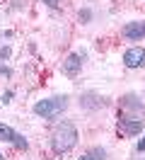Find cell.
<instances>
[{"label":"cell","mask_w":145,"mask_h":160,"mask_svg":"<svg viewBox=\"0 0 145 160\" xmlns=\"http://www.w3.org/2000/svg\"><path fill=\"white\" fill-rule=\"evenodd\" d=\"M77 146V129L70 121H60L51 131V148L56 155H65Z\"/></svg>","instance_id":"1"},{"label":"cell","mask_w":145,"mask_h":160,"mask_svg":"<svg viewBox=\"0 0 145 160\" xmlns=\"http://www.w3.org/2000/svg\"><path fill=\"white\" fill-rule=\"evenodd\" d=\"M68 107V97L65 95H56L48 100H39L34 104V114L41 119H56L58 114H63V109Z\"/></svg>","instance_id":"2"},{"label":"cell","mask_w":145,"mask_h":160,"mask_svg":"<svg viewBox=\"0 0 145 160\" xmlns=\"http://www.w3.org/2000/svg\"><path fill=\"white\" fill-rule=\"evenodd\" d=\"M0 141L12 143V146H15V148H19V150H27V148H29L27 138H24L22 133H17L12 126H7V124H0Z\"/></svg>","instance_id":"3"},{"label":"cell","mask_w":145,"mask_h":160,"mask_svg":"<svg viewBox=\"0 0 145 160\" xmlns=\"http://www.w3.org/2000/svg\"><path fill=\"white\" fill-rule=\"evenodd\" d=\"M145 126V119H128V117H118V133L123 136H135L140 133Z\"/></svg>","instance_id":"4"},{"label":"cell","mask_w":145,"mask_h":160,"mask_svg":"<svg viewBox=\"0 0 145 160\" xmlns=\"http://www.w3.org/2000/svg\"><path fill=\"white\" fill-rule=\"evenodd\" d=\"M123 66L126 68H140L145 66V49L143 46H133L123 53Z\"/></svg>","instance_id":"5"},{"label":"cell","mask_w":145,"mask_h":160,"mask_svg":"<svg viewBox=\"0 0 145 160\" xmlns=\"http://www.w3.org/2000/svg\"><path fill=\"white\" fill-rule=\"evenodd\" d=\"M121 34H123L128 41H140V39H145V22H128V24H123Z\"/></svg>","instance_id":"6"},{"label":"cell","mask_w":145,"mask_h":160,"mask_svg":"<svg viewBox=\"0 0 145 160\" xmlns=\"http://www.w3.org/2000/svg\"><path fill=\"white\" fill-rule=\"evenodd\" d=\"M82 53H70L65 61H63V73H65L68 78H77V73L82 68Z\"/></svg>","instance_id":"7"},{"label":"cell","mask_w":145,"mask_h":160,"mask_svg":"<svg viewBox=\"0 0 145 160\" xmlns=\"http://www.w3.org/2000/svg\"><path fill=\"white\" fill-rule=\"evenodd\" d=\"M89 155H92L94 160H104L106 158V150L104 148H92V150H89Z\"/></svg>","instance_id":"8"},{"label":"cell","mask_w":145,"mask_h":160,"mask_svg":"<svg viewBox=\"0 0 145 160\" xmlns=\"http://www.w3.org/2000/svg\"><path fill=\"white\" fill-rule=\"evenodd\" d=\"M89 17H92V12H89V10H82V12H80V22H87Z\"/></svg>","instance_id":"9"},{"label":"cell","mask_w":145,"mask_h":160,"mask_svg":"<svg viewBox=\"0 0 145 160\" xmlns=\"http://www.w3.org/2000/svg\"><path fill=\"white\" fill-rule=\"evenodd\" d=\"M44 2H46V5H48V8H51V10H58V5H60L58 0H44Z\"/></svg>","instance_id":"10"},{"label":"cell","mask_w":145,"mask_h":160,"mask_svg":"<svg viewBox=\"0 0 145 160\" xmlns=\"http://www.w3.org/2000/svg\"><path fill=\"white\" fill-rule=\"evenodd\" d=\"M10 56V46H2V49H0V58H7Z\"/></svg>","instance_id":"11"},{"label":"cell","mask_w":145,"mask_h":160,"mask_svg":"<svg viewBox=\"0 0 145 160\" xmlns=\"http://www.w3.org/2000/svg\"><path fill=\"white\" fill-rule=\"evenodd\" d=\"M138 153H145V136L138 141Z\"/></svg>","instance_id":"12"},{"label":"cell","mask_w":145,"mask_h":160,"mask_svg":"<svg viewBox=\"0 0 145 160\" xmlns=\"http://www.w3.org/2000/svg\"><path fill=\"white\" fill-rule=\"evenodd\" d=\"M10 100H12V90H7V92H5V95H2V102H5V104H7Z\"/></svg>","instance_id":"13"},{"label":"cell","mask_w":145,"mask_h":160,"mask_svg":"<svg viewBox=\"0 0 145 160\" xmlns=\"http://www.w3.org/2000/svg\"><path fill=\"white\" fill-rule=\"evenodd\" d=\"M0 75H5V78H7V75H10V68H0Z\"/></svg>","instance_id":"14"},{"label":"cell","mask_w":145,"mask_h":160,"mask_svg":"<svg viewBox=\"0 0 145 160\" xmlns=\"http://www.w3.org/2000/svg\"><path fill=\"white\" fill-rule=\"evenodd\" d=\"M77 160H94V158H92V155L87 153V155H82V158H77Z\"/></svg>","instance_id":"15"},{"label":"cell","mask_w":145,"mask_h":160,"mask_svg":"<svg viewBox=\"0 0 145 160\" xmlns=\"http://www.w3.org/2000/svg\"><path fill=\"white\" fill-rule=\"evenodd\" d=\"M0 160H5V158H2V153H0Z\"/></svg>","instance_id":"16"}]
</instances>
